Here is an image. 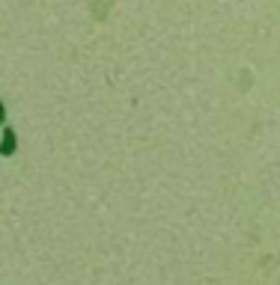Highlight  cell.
Returning <instances> with one entry per match:
<instances>
[{
	"label": "cell",
	"instance_id": "1",
	"mask_svg": "<svg viewBox=\"0 0 280 285\" xmlns=\"http://www.w3.org/2000/svg\"><path fill=\"white\" fill-rule=\"evenodd\" d=\"M0 116H3V107H0Z\"/></svg>",
	"mask_w": 280,
	"mask_h": 285
}]
</instances>
